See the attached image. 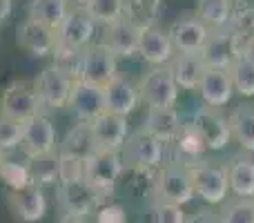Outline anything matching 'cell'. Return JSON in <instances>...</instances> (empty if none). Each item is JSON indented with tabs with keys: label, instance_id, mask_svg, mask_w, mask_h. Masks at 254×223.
I'll use <instances>...</instances> for the list:
<instances>
[{
	"label": "cell",
	"instance_id": "cell-1",
	"mask_svg": "<svg viewBox=\"0 0 254 223\" xmlns=\"http://www.w3.org/2000/svg\"><path fill=\"white\" fill-rule=\"evenodd\" d=\"M123 170H125V163L121 158V154L92 152L85 158V183L96 192V197L103 203L114 192Z\"/></svg>",
	"mask_w": 254,
	"mask_h": 223
},
{
	"label": "cell",
	"instance_id": "cell-2",
	"mask_svg": "<svg viewBox=\"0 0 254 223\" xmlns=\"http://www.w3.org/2000/svg\"><path fill=\"white\" fill-rule=\"evenodd\" d=\"M190 176H192L194 194L201 197L210 206H219L228 199L230 183H228V172L225 165L210 161V158H201L198 163L190 165Z\"/></svg>",
	"mask_w": 254,
	"mask_h": 223
},
{
	"label": "cell",
	"instance_id": "cell-3",
	"mask_svg": "<svg viewBox=\"0 0 254 223\" xmlns=\"http://www.w3.org/2000/svg\"><path fill=\"white\" fill-rule=\"evenodd\" d=\"M140 101L147 110H170L179 101V85L172 76L170 67H152L138 83Z\"/></svg>",
	"mask_w": 254,
	"mask_h": 223
},
{
	"label": "cell",
	"instance_id": "cell-4",
	"mask_svg": "<svg viewBox=\"0 0 254 223\" xmlns=\"http://www.w3.org/2000/svg\"><path fill=\"white\" fill-rule=\"evenodd\" d=\"M163 152H165V143H161L140 127L136 132H129L123 149H121V158H123L125 167L154 170V167H161Z\"/></svg>",
	"mask_w": 254,
	"mask_h": 223
},
{
	"label": "cell",
	"instance_id": "cell-5",
	"mask_svg": "<svg viewBox=\"0 0 254 223\" xmlns=\"http://www.w3.org/2000/svg\"><path fill=\"white\" fill-rule=\"evenodd\" d=\"M156 197L158 201L174 203V206H181V208L192 201L196 194H194L190 167L179 165V163L163 165L156 174Z\"/></svg>",
	"mask_w": 254,
	"mask_h": 223
},
{
	"label": "cell",
	"instance_id": "cell-6",
	"mask_svg": "<svg viewBox=\"0 0 254 223\" xmlns=\"http://www.w3.org/2000/svg\"><path fill=\"white\" fill-rule=\"evenodd\" d=\"M40 107L43 105H40L34 83H25V80L11 83L0 98V114L18 123H27L34 116H38Z\"/></svg>",
	"mask_w": 254,
	"mask_h": 223
},
{
	"label": "cell",
	"instance_id": "cell-7",
	"mask_svg": "<svg viewBox=\"0 0 254 223\" xmlns=\"http://www.w3.org/2000/svg\"><path fill=\"white\" fill-rule=\"evenodd\" d=\"M89 127H92L94 152L121 154L127 136H129V127H127L125 116H119V114H112V112H103L89 123Z\"/></svg>",
	"mask_w": 254,
	"mask_h": 223
},
{
	"label": "cell",
	"instance_id": "cell-8",
	"mask_svg": "<svg viewBox=\"0 0 254 223\" xmlns=\"http://www.w3.org/2000/svg\"><path fill=\"white\" fill-rule=\"evenodd\" d=\"M96 22L89 18V13L83 7L69 9L63 25L56 29V49H69V52H83L92 45Z\"/></svg>",
	"mask_w": 254,
	"mask_h": 223
},
{
	"label": "cell",
	"instance_id": "cell-9",
	"mask_svg": "<svg viewBox=\"0 0 254 223\" xmlns=\"http://www.w3.org/2000/svg\"><path fill=\"white\" fill-rule=\"evenodd\" d=\"M119 76V63L116 56L103 43H92L83 52V67H80V80L96 87H105L110 80Z\"/></svg>",
	"mask_w": 254,
	"mask_h": 223
},
{
	"label": "cell",
	"instance_id": "cell-10",
	"mask_svg": "<svg viewBox=\"0 0 254 223\" xmlns=\"http://www.w3.org/2000/svg\"><path fill=\"white\" fill-rule=\"evenodd\" d=\"M190 123H192L198 130V134L203 136L207 149H223V148H228V143L232 141L230 121H228V116L221 112V107H210V105L196 107Z\"/></svg>",
	"mask_w": 254,
	"mask_h": 223
},
{
	"label": "cell",
	"instance_id": "cell-11",
	"mask_svg": "<svg viewBox=\"0 0 254 223\" xmlns=\"http://www.w3.org/2000/svg\"><path fill=\"white\" fill-rule=\"evenodd\" d=\"M71 85H74V80L67 74H63L56 65L45 67L34 80V87L40 98V105L49 107V110L67 107L69 94H71Z\"/></svg>",
	"mask_w": 254,
	"mask_h": 223
},
{
	"label": "cell",
	"instance_id": "cell-12",
	"mask_svg": "<svg viewBox=\"0 0 254 223\" xmlns=\"http://www.w3.org/2000/svg\"><path fill=\"white\" fill-rule=\"evenodd\" d=\"M167 34H170L176 54H201L212 31L203 25V20L196 13H192V16L176 18L170 25Z\"/></svg>",
	"mask_w": 254,
	"mask_h": 223
},
{
	"label": "cell",
	"instance_id": "cell-13",
	"mask_svg": "<svg viewBox=\"0 0 254 223\" xmlns=\"http://www.w3.org/2000/svg\"><path fill=\"white\" fill-rule=\"evenodd\" d=\"M20 148L27 154V158L54 154V149H56V127H54V123L43 114L27 121Z\"/></svg>",
	"mask_w": 254,
	"mask_h": 223
},
{
	"label": "cell",
	"instance_id": "cell-14",
	"mask_svg": "<svg viewBox=\"0 0 254 223\" xmlns=\"http://www.w3.org/2000/svg\"><path fill=\"white\" fill-rule=\"evenodd\" d=\"M138 54L152 67H165L176 56V49L165 29H161L158 25H149V27H140Z\"/></svg>",
	"mask_w": 254,
	"mask_h": 223
},
{
	"label": "cell",
	"instance_id": "cell-15",
	"mask_svg": "<svg viewBox=\"0 0 254 223\" xmlns=\"http://www.w3.org/2000/svg\"><path fill=\"white\" fill-rule=\"evenodd\" d=\"M16 43L20 45V49L29 52L31 56H49L56 52V29L36 22L31 18H27L25 22H20L16 29Z\"/></svg>",
	"mask_w": 254,
	"mask_h": 223
},
{
	"label": "cell",
	"instance_id": "cell-16",
	"mask_svg": "<svg viewBox=\"0 0 254 223\" xmlns=\"http://www.w3.org/2000/svg\"><path fill=\"white\" fill-rule=\"evenodd\" d=\"M140 27L129 18H121V20L112 22L105 27L101 43L114 54L116 58H129L138 54V38H140Z\"/></svg>",
	"mask_w": 254,
	"mask_h": 223
},
{
	"label": "cell",
	"instance_id": "cell-17",
	"mask_svg": "<svg viewBox=\"0 0 254 223\" xmlns=\"http://www.w3.org/2000/svg\"><path fill=\"white\" fill-rule=\"evenodd\" d=\"M9 210L22 223H36L47 215V199L40 185L31 183L22 190L9 192Z\"/></svg>",
	"mask_w": 254,
	"mask_h": 223
},
{
	"label": "cell",
	"instance_id": "cell-18",
	"mask_svg": "<svg viewBox=\"0 0 254 223\" xmlns=\"http://www.w3.org/2000/svg\"><path fill=\"white\" fill-rule=\"evenodd\" d=\"M103 103H105V112L119 114V116L127 118L140 103L138 85H134L129 78L119 74L114 80H110L103 87Z\"/></svg>",
	"mask_w": 254,
	"mask_h": 223
},
{
	"label": "cell",
	"instance_id": "cell-19",
	"mask_svg": "<svg viewBox=\"0 0 254 223\" xmlns=\"http://www.w3.org/2000/svg\"><path fill=\"white\" fill-rule=\"evenodd\" d=\"M58 197H61V206L65 210V215L87 217L92 212L96 215V210L101 208V199L85 183V179L76 181V183L58 185Z\"/></svg>",
	"mask_w": 254,
	"mask_h": 223
},
{
	"label": "cell",
	"instance_id": "cell-20",
	"mask_svg": "<svg viewBox=\"0 0 254 223\" xmlns=\"http://www.w3.org/2000/svg\"><path fill=\"white\" fill-rule=\"evenodd\" d=\"M67 107H71V112L78 116V121L92 123L98 114L105 112V103H103V87L89 85V83H85V80H74Z\"/></svg>",
	"mask_w": 254,
	"mask_h": 223
},
{
	"label": "cell",
	"instance_id": "cell-21",
	"mask_svg": "<svg viewBox=\"0 0 254 223\" xmlns=\"http://www.w3.org/2000/svg\"><path fill=\"white\" fill-rule=\"evenodd\" d=\"M198 94L203 98V105L210 107H223L232 101L234 94V85L230 78L228 70H214V67H207L205 74H203L201 83H198Z\"/></svg>",
	"mask_w": 254,
	"mask_h": 223
},
{
	"label": "cell",
	"instance_id": "cell-22",
	"mask_svg": "<svg viewBox=\"0 0 254 223\" xmlns=\"http://www.w3.org/2000/svg\"><path fill=\"white\" fill-rule=\"evenodd\" d=\"M201 58L205 67H214V70H230L237 58V49H234V31L232 27L221 31H212L207 38L205 47L201 49Z\"/></svg>",
	"mask_w": 254,
	"mask_h": 223
},
{
	"label": "cell",
	"instance_id": "cell-23",
	"mask_svg": "<svg viewBox=\"0 0 254 223\" xmlns=\"http://www.w3.org/2000/svg\"><path fill=\"white\" fill-rule=\"evenodd\" d=\"M228 172V183L230 192H234V197L241 199H254V156L248 152H239L230 158V163L225 165Z\"/></svg>",
	"mask_w": 254,
	"mask_h": 223
},
{
	"label": "cell",
	"instance_id": "cell-24",
	"mask_svg": "<svg viewBox=\"0 0 254 223\" xmlns=\"http://www.w3.org/2000/svg\"><path fill=\"white\" fill-rule=\"evenodd\" d=\"M181 127H183V118H181L176 107H170V110H147V114H145L143 130L165 145L174 143Z\"/></svg>",
	"mask_w": 254,
	"mask_h": 223
},
{
	"label": "cell",
	"instance_id": "cell-25",
	"mask_svg": "<svg viewBox=\"0 0 254 223\" xmlns=\"http://www.w3.org/2000/svg\"><path fill=\"white\" fill-rule=\"evenodd\" d=\"M172 145H174V163H179V165L190 167L194 163H198L201 158H205L203 154H205L207 145L192 123H183L179 136L174 139Z\"/></svg>",
	"mask_w": 254,
	"mask_h": 223
},
{
	"label": "cell",
	"instance_id": "cell-26",
	"mask_svg": "<svg viewBox=\"0 0 254 223\" xmlns=\"http://www.w3.org/2000/svg\"><path fill=\"white\" fill-rule=\"evenodd\" d=\"M167 67H170L179 89H190V92L198 89V83L207 70L201 54H176Z\"/></svg>",
	"mask_w": 254,
	"mask_h": 223
},
{
	"label": "cell",
	"instance_id": "cell-27",
	"mask_svg": "<svg viewBox=\"0 0 254 223\" xmlns=\"http://www.w3.org/2000/svg\"><path fill=\"white\" fill-rule=\"evenodd\" d=\"M230 130H232V139L241 145L243 152L254 154V105L250 103H241L232 110L228 116Z\"/></svg>",
	"mask_w": 254,
	"mask_h": 223
},
{
	"label": "cell",
	"instance_id": "cell-28",
	"mask_svg": "<svg viewBox=\"0 0 254 223\" xmlns=\"http://www.w3.org/2000/svg\"><path fill=\"white\" fill-rule=\"evenodd\" d=\"M196 16L210 31L228 29L232 25L234 2L232 0H196Z\"/></svg>",
	"mask_w": 254,
	"mask_h": 223
},
{
	"label": "cell",
	"instance_id": "cell-29",
	"mask_svg": "<svg viewBox=\"0 0 254 223\" xmlns=\"http://www.w3.org/2000/svg\"><path fill=\"white\" fill-rule=\"evenodd\" d=\"M69 13L67 0H31L29 2V18L36 22L58 29L63 25V20Z\"/></svg>",
	"mask_w": 254,
	"mask_h": 223
},
{
	"label": "cell",
	"instance_id": "cell-30",
	"mask_svg": "<svg viewBox=\"0 0 254 223\" xmlns=\"http://www.w3.org/2000/svg\"><path fill=\"white\" fill-rule=\"evenodd\" d=\"M228 72L234 92H239L241 96H254V54L237 56Z\"/></svg>",
	"mask_w": 254,
	"mask_h": 223
},
{
	"label": "cell",
	"instance_id": "cell-31",
	"mask_svg": "<svg viewBox=\"0 0 254 223\" xmlns=\"http://www.w3.org/2000/svg\"><path fill=\"white\" fill-rule=\"evenodd\" d=\"M83 9L96 25H112L125 18V0H87Z\"/></svg>",
	"mask_w": 254,
	"mask_h": 223
},
{
	"label": "cell",
	"instance_id": "cell-32",
	"mask_svg": "<svg viewBox=\"0 0 254 223\" xmlns=\"http://www.w3.org/2000/svg\"><path fill=\"white\" fill-rule=\"evenodd\" d=\"M61 152L76 154V156H80V158H87L89 154L94 152L92 127H89V123L80 121L78 125L71 127L69 134H67V139L63 141V145H61Z\"/></svg>",
	"mask_w": 254,
	"mask_h": 223
},
{
	"label": "cell",
	"instance_id": "cell-33",
	"mask_svg": "<svg viewBox=\"0 0 254 223\" xmlns=\"http://www.w3.org/2000/svg\"><path fill=\"white\" fill-rule=\"evenodd\" d=\"M221 223H254V199H225L219 210Z\"/></svg>",
	"mask_w": 254,
	"mask_h": 223
},
{
	"label": "cell",
	"instance_id": "cell-34",
	"mask_svg": "<svg viewBox=\"0 0 254 223\" xmlns=\"http://www.w3.org/2000/svg\"><path fill=\"white\" fill-rule=\"evenodd\" d=\"M27 167H29V174H31V183H36V185L58 181V154L29 158Z\"/></svg>",
	"mask_w": 254,
	"mask_h": 223
},
{
	"label": "cell",
	"instance_id": "cell-35",
	"mask_svg": "<svg viewBox=\"0 0 254 223\" xmlns=\"http://www.w3.org/2000/svg\"><path fill=\"white\" fill-rule=\"evenodd\" d=\"M85 179V158L76 154L58 152V185L76 183Z\"/></svg>",
	"mask_w": 254,
	"mask_h": 223
},
{
	"label": "cell",
	"instance_id": "cell-36",
	"mask_svg": "<svg viewBox=\"0 0 254 223\" xmlns=\"http://www.w3.org/2000/svg\"><path fill=\"white\" fill-rule=\"evenodd\" d=\"M0 176H2L4 185H7L11 192H16V190H22V188H27V185H31L29 167H27L25 163L4 161L2 167H0Z\"/></svg>",
	"mask_w": 254,
	"mask_h": 223
},
{
	"label": "cell",
	"instance_id": "cell-37",
	"mask_svg": "<svg viewBox=\"0 0 254 223\" xmlns=\"http://www.w3.org/2000/svg\"><path fill=\"white\" fill-rule=\"evenodd\" d=\"M22 134H25V123L11 121L0 114V149L2 152L18 148L22 143Z\"/></svg>",
	"mask_w": 254,
	"mask_h": 223
},
{
	"label": "cell",
	"instance_id": "cell-38",
	"mask_svg": "<svg viewBox=\"0 0 254 223\" xmlns=\"http://www.w3.org/2000/svg\"><path fill=\"white\" fill-rule=\"evenodd\" d=\"M185 221H188V217H185L181 206L156 201V208H154V223H185Z\"/></svg>",
	"mask_w": 254,
	"mask_h": 223
},
{
	"label": "cell",
	"instance_id": "cell-39",
	"mask_svg": "<svg viewBox=\"0 0 254 223\" xmlns=\"http://www.w3.org/2000/svg\"><path fill=\"white\" fill-rule=\"evenodd\" d=\"M96 223H127L125 208L119 203H105L96 210Z\"/></svg>",
	"mask_w": 254,
	"mask_h": 223
},
{
	"label": "cell",
	"instance_id": "cell-40",
	"mask_svg": "<svg viewBox=\"0 0 254 223\" xmlns=\"http://www.w3.org/2000/svg\"><path fill=\"white\" fill-rule=\"evenodd\" d=\"M185 223H221V221H219V212L198 210V212H194L192 217H188Z\"/></svg>",
	"mask_w": 254,
	"mask_h": 223
},
{
	"label": "cell",
	"instance_id": "cell-41",
	"mask_svg": "<svg viewBox=\"0 0 254 223\" xmlns=\"http://www.w3.org/2000/svg\"><path fill=\"white\" fill-rule=\"evenodd\" d=\"M11 9H13L11 0H0V27H2L4 22L9 20V16H11Z\"/></svg>",
	"mask_w": 254,
	"mask_h": 223
},
{
	"label": "cell",
	"instance_id": "cell-42",
	"mask_svg": "<svg viewBox=\"0 0 254 223\" xmlns=\"http://www.w3.org/2000/svg\"><path fill=\"white\" fill-rule=\"evenodd\" d=\"M58 223H87L85 217H74V215H63V219Z\"/></svg>",
	"mask_w": 254,
	"mask_h": 223
},
{
	"label": "cell",
	"instance_id": "cell-43",
	"mask_svg": "<svg viewBox=\"0 0 254 223\" xmlns=\"http://www.w3.org/2000/svg\"><path fill=\"white\" fill-rule=\"evenodd\" d=\"M4 161H7V158H4V152L0 149V167H2V163H4Z\"/></svg>",
	"mask_w": 254,
	"mask_h": 223
},
{
	"label": "cell",
	"instance_id": "cell-44",
	"mask_svg": "<svg viewBox=\"0 0 254 223\" xmlns=\"http://www.w3.org/2000/svg\"><path fill=\"white\" fill-rule=\"evenodd\" d=\"M67 2H76V4H85L87 0H67Z\"/></svg>",
	"mask_w": 254,
	"mask_h": 223
},
{
	"label": "cell",
	"instance_id": "cell-45",
	"mask_svg": "<svg viewBox=\"0 0 254 223\" xmlns=\"http://www.w3.org/2000/svg\"><path fill=\"white\" fill-rule=\"evenodd\" d=\"M232 2H234V0H232Z\"/></svg>",
	"mask_w": 254,
	"mask_h": 223
}]
</instances>
